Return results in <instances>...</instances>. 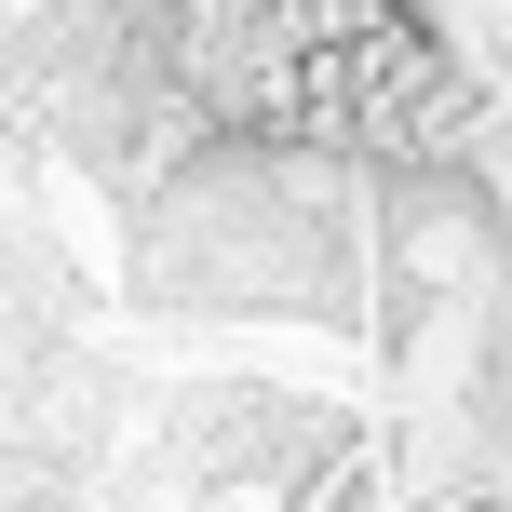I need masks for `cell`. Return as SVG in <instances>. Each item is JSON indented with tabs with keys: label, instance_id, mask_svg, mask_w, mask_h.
Returning <instances> with one entry per match:
<instances>
[{
	"label": "cell",
	"instance_id": "cell-1",
	"mask_svg": "<svg viewBox=\"0 0 512 512\" xmlns=\"http://www.w3.org/2000/svg\"><path fill=\"white\" fill-rule=\"evenodd\" d=\"M108 270L149 324H310L378 351V162L297 135H176L108 203Z\"/></svg>",
	"mask_w": 512,
	"mask_h": 512
}]
</instances>
